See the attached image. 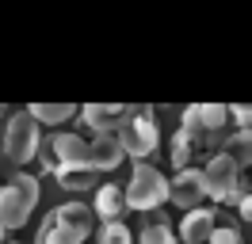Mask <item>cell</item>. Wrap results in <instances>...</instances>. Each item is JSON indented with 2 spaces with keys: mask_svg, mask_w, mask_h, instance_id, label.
Returning a JSON list of instances; mask_svg holds the SVG:
<instances>
[{
  "mask_svg": "<svg viewBox=\"0 0 252 244\" xmlns=\"http://www.w3.org/2000/svg\"><path fill=\"white\" fill-rule=\"evenodd\" d=\"M249 141H252L249 130H237V137H229V145L221 149V152H225V156H229L237 168H241V172L249 168Z\"/></svg>",
  "mask_w": 252,
  "mask_h": 244,
  "instance_id": "17",
  "label": "cell"
},
{
  "mask_svg": "<svg viewBox=\"0 0 252 244\" xmlns=\"http://www.w3.org/2000/svg\"><path fill=\"white\" fill-rule=\"evenodd\" d=\"M218 229V210L214 206H199L188 210V217L180 221V241L184 244H206V237Z\"/></svg>",
  "mask_w": 252,
  "mask_h": 244,
  "instance_id": "9",
  "label": "cell"
},
{
  "mask_svg": "<svg viewBox=\"0 0 252 244\" xmlns=\"http://www.w3.org/2000/svg\"><path fill=\"white\" fill-rule=\"evenodd\" d=\"M50 176L62 183L65 191H88V187H99V180H95L92 168H54Z\"/></svg>",
  "mask_w": 252,
  "mask_h": 244,
  "instance_id": "14",
  "label": "cell"
},
{
  "mask_svg": "<svg viewBox=\"0 0 252 244\" xmlns=\"http://www.w3.org/2000/svg\"><path fill=\"white\" fill-rule=\"evenodd\" d=\"M172 229H168V221H149V225L142 229V237H138V244H172Z\"/></svg>",
  "mask_w": 252,
  "mask_h": 244,
  "instance_id": "19",
  "label": "cell"
},
{
  "mask_svg": "<svg viewBox=\"0 0 252 244\" xmlns=\"http://www.w3.org/2000/svg\"><path fill=\"white\" fill-rule=\"evenodd\" d=\"M31 217V210L19 202V195L12 187H0V229L12 233V229H23V221Z\"/></svg>",
  "mask_w": 252,
  "mask_h": 244,
  "instance_id": "12",
  "label": "cell"
},
{
  "mask_svg": "<svg viewBox=\"0 0 252 244\" xmlns=\"http://www.w3.org/2000/svg\"><path fill=\"white\" fill-rule=\"evenodd\" d=\"M203 172L199 168H184L176 172V180H168V202H176L180 210H199L203 206Z\"/></svg>",
  "mask_w": 252,
  "mask_h": 244,
  "instance_id": "7",
  "label": "cell"
},
{
  "mask_svg": "<svg viewBox=\"0 0 252 244\" xmlns=\"http://www.w3.org/2000/svg\"><path fill=\"white\" fill-rule=\"evenodd\" d=\"M199 122H203L206 134L218 141L221 130H225V107H221V103H199Z\"/></svg>",
  "mask_w": 252,
  "mask_h": 244,
  "instance_id": "15",
  "label": "cell"
},
{
  "mask_svg": "<svg viewBox=\"0 0 252 244\" xmlns=\"http://www.w3.org/2000/svg\"><path fill=\"white\" fill-rule=\"evenodd\" d=\"M0 115H4V107H0Z\"/></svg>",
  "mask_w": 252,
  "mask_h": 244,
  "instance_id": "27",
  "label": "cell"
},
{
  "mask_svg": "<svg viewBox=\"0 0 252 244\" xmlns=\"http://www.w3.org/2000/svg\"><path fill=\"white\" fill-rule=\"evenodd\" d=\"M206 244H245V237H241L233 225H218L210 237H206Z\"/></svg>",
  "mask_w": 252,
  "mask_h": 244,
  "instance_id": "21",
  "label": "cell"
},
{
  "mask_svg": "<svg viewBox=\"0 0 252 244\" xmlns=\"http://www.w3.org/2000/svg\"><path fill=\"white\" fill-rule=\"evenodd\" d=\"M95 214L103 217V225H107V221H123V214H126L123 187H115V183H99V187H95Z\"/></svg>",
  "mask_w": 252,
  "mask_h": 244,
  "instance_id": "11",
  "label": "cell"
},
{
  "mask_svg": "<svg viewBox=\"0 0 252 244\" xmlns=\"http://www.w3.org/2000/svg\"><path fill=\"white\" fill-rule=\"evenodd\" d=\"M4 244H19V241H4Z\"/></svg>",
  "mask_w": 252,
  "mask_h": 244,
  "instance_id": "25",
  "label": "cell"
},
{
  "mask_svg": "<svg viewBox=\"0 0 252 244\" xmlns=\"http://www.w3.org/2000/svg\"><path fill=\"white\" fill-rule=\"evenodd\" d=\"M38 164L42 172H54V168H84L88 160V141L77 134H50L46 141H38Z\"/></svg>",
  "mask_w": 252,
  "mask_h": 244,
  "instance_id": "4",
  "label": "cell"
},
{
  "mask_svg": "<svg viewBox=\"0 0 252 244\" xmlns=\"http://www.w3.org/2000/svg\"><path fill=\"white\" fill-rule=\"evenodd\" d=\"M237 206H241V217H245V221H249V217H252V198H241V202H237Z\"/></svg>",
  "mask_w": 252,
  "mask_h": 244,
  "instance_id": "23",
  "label": "cell"
},
{
  "mask_svg": "<svg viewBox=\"0 0 252 244\" xmlns=\"http://www.w3.org/2000/svg\"><path fill=\"white\" fill-rule=\"evenodd\" d=\"M119 115H123V107H115V103H84V111H80L84 126H92L95 137L115 134V122H119Z\"/></svg>",
  "mask_w": 252,
  "mask_h": 244,
  "instance_id": "10",
  "label": "cell"
},
{
  "mask_svg": "<svg viewBox=\"0 0 252 244\" xmlns=\"http://www.w3.org/2000/svg\"><path fill=\"white\" fill-rule=\"evenodd\" d=\"M4 241H8V233H4V229H0V244H4Z\"/></svg>",
  "mask_w": 252,
  "mask_h": 244,
  "instance_id": "24",
  "label": "cell"
},
{
  "mask_svg": "<svg viewBox=\"0 0 252 244\" xmlns=\"http://www.w3.org/2000/svg\"><path fill=\"white\" fill-rule=\"evenodd\" d=\"M123 202L130 210H160L168 202V180H164V172L153 168L149 160L134 164V176L123 187Z\"/></svg>",
  "mask_w": 252,
  "mask_h": 244,
  "instance_id": "3",
  "label": "cell"
},
{
  "mask_svg": "<svg viewBox=\"0 0 252 244\" xmlns=\"http://www.w3.org/2000/svg\"><path fill=\"white\" fill-rule=\"evenodd\" d=\"M23 111H27L38 126H58V122L73 119L77 107H73V103H31V107H23Z\"/></svg>",
  "mask_w": 252,
  "mask_h": 244,
  "instance_id": "13",
  "label": "cell"
},
{
  "mask_svg": "<svg viewBox=\"0 0 252 244\" xmlns=\"http://www.w3.org/2000/svg\"><path fill=\"white\" fill-rule=\"evenodd\" d=\"M123 160L126 156H123V149H119L115 134H103V137H92V141H88V160H84V168H92L95 176H99V172H115Z\"/></svg>",
  "mask_w": 252,
  "mask_h": 244,
  "instance_id": "8",
  "label": "cell"
},
{
  "mask_svg": "<svg viewBox=\"0 0 252 244\" xmlns=\"http://www.w3.org/2000/svg\"><path fill=\"white\" fill-rule=\"evenodd\" d=\"M199 172H203L206 198H214V202H241V198H249V172H241L225 152H218Z\"/></svg>",
  "mask_w": 252,
  "mask_h": 244,
  "instance_id": "2",
  "label": "cell"
},
{
  "mask_svg": "<svg viewBox=\"0 0 252 244\" xmlns=\"http://www.w3.org/2000/svg\"><path fill=\"white\" fill-rule=\"evenodd\" d=\"M172 244H184V241H172Z\"/></svg>",
  "mask_w": 252,
  "mask_h": 244,
  "instance_id": "26",
  "label": "cell"
},
{
  "mask_svg": "<svg viewBox=\"0 0 252 244\" xmlns=\"http://www.w3.org/2000/svg\"><path fill=\"white\" fill-rule=\"evenodd\" d=\"M130 229L123 221H107V225H99V244H130Z\"/></svg>",
  "mask_w": 252,
  "mask_h": 244,
  "instance_id": "20",
  "label": "cell"
},
{
  "mask_svg": "<svg viewBox=\"0 0 252 244\" xmlns=\"http://www.w3.org/2000/svg\"><path fill=\"white\" fill-rule=\"evenodd\" d=\"M191 152H195V145H191V137L176 130V134H172V149H168V160H172V168H176V172H184V168H188Z\"/></svg>",
  "mask_w": 252,
  "mask_h": 244,
  "instance_id": "18",
  "label": "cell"
},
{
  "mask_svg": "<svg viewBox=\"0 0 252 244\" xmlns=\"http://www.w3.org/2000/svg\"><path fill=\"white\" fill-rule=\"evenodd\" d=\"M38 141H42L38 122H34L27 111H16L12 122H8V134H4V152H8L16 164H27V160H34V152H38Z\"/></svg>",
  "mask_w": 252,
  "mask_h": 244,
  "instance_id": "5",
  "label": "cell"
},
{
  "mask_svg": "<svg viewBox=\"0 0 252 244\" xmlns=\"http://www.w3.org/2000/svg\"><path fill=\"white\" fill-rule=\"evenodd\" d=\"M8 187L19 195V202H23L27 210H34V202H38V180H34V176L19 172V176H12V183H8Z\"/></svg>",
  "mask_w": 252,
  "mask_h": 244,
  "instance_id": "16",
  "label": "cell"
},
{
  "mask_svg": "<svg viewBox=\"0 0 252 244\" xmlns=\"http://www.w3.org/2000/svg\"><path fill=\"white\" fill-rule=\"evenodd\" d=\"M115 141H119L123 156H130L134 164H145L160 141L157 122H153V107H130V111H123L119 122H115Z\"/></svg>",
  "mask_w": 252,
  "mask_h": 244,
  "instance_id": "1",
  "label": "cell"
},
{
  "mask_svg": "<svg viewBox=\"0 0 252 244\" xmlns=\"http://www.w3.org/2000/svg\"><path fill=\"white\" fill-rule=\"evenodd\" d=\"M50 217H54V225L62 229L73 244H84L88 233H92V210L84 202H62L58 210H50Z\"/></svg>",
  "mask_w": 252,
  "mask_h": 244,
  "instance_id": "6",
  "label": "cell"
},
{
  "mask_svg": "<svg viewBox=\"0 0 252 244\" xmlns=\"http://www.w3.org/2000/svg\"><path fill=\"white\" fill-rule=\"evenodd\" d=\"M225 119H233V122H237V130H249L252 107H249V103H229V107H225Z\"/></svg>",
  "mask_w": 252,
  "mask_h": 244,
  "instance_id": "22",
  "label": "cell"
}]
</instances>
